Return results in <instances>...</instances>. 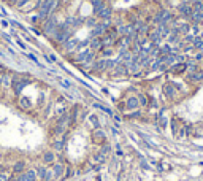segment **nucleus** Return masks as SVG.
Masks as SVG:
<instances>
[{"mask_svg":"<svg viewBox=\"0 0 203 181\" xmlns=\"http://www.w3.org/2000/svg\"><path fill=\"white\" fill-rule=\"evenodd\" d=\"M57 22L53 16H49L48 19H44V26H43V32L46 33V35H56L57 33Z\"/></svg>","mask_w":203,"mask_h":181,"instance_id":"f257e3e1","label":"nucleus"},{"mask_svg":"<svg viewBox=\"0 0 203 181\" xmlns=\"http://www.w3.org/2000/svg\"><path fill=\"white\" fill-rule=\"evenodd\" d=\"M26 84H27V81H26V80H19V78H13V81H11V87H13L14 94H19L21 91H22V87H26Z\"/></svg>","mask_w":203,"mask_h":181,"instance_id":"f03ea898","label":"nucleus"},{"mask_svg":"<svg viewBox=\"0 0 203 181\" xmlns=\"http://www.w3.org/2000/svg\"><path fill=\"white\" fill-rule=\"evenodd\" d=\"M186 70H187V62H178L176 65H173L170 72L174 73V75H178V73H184Z\"/></svg>","mask_w":203,"mask_h":181,"instance_id":"7ed1b4c3","label":"nucleus"},{"mask_svg":"<svg viewBox=\"0 0 203 181\" xmlns=\"http://www.w3.org/2000/svg\"><path fill=\"white\" fill-rule=\"evenodd\" d=\"M105 133L102 132V130H98V129H95V130L92 132V140H94V143H97V145H102L105 141Z\"/></svg>","mask_w":203,"mask_h":181,"instance_id":"20e7f679","label":"nucleus"},{"mask_svg":"<svg viewBox=\"0 0 203 181\" xmlns=\"http://www.w3.org/2000/svg\"><path fill=\"white\" fill-rule=\"evenodd\" d=\"M22 178H24V181H37V170L35 168H29V170H26L24 173H22Z\"/></svg>","mask_w":203,"mask_h":181,"instance_id":"39448f33","label":"nucleus"},{"mask_svg":"<svg viewBox=\"0 0 203 181\" xmlns=\"http://www.w3.org/2000/svg\"><path fill=\"white\" fill-rule=\"evenodd\" d=\"M140 106V102H138V97H129L126 100V108L127 110H137Z\"/></svg>","mask_w":203,"mask_h":181,"instance_id":"423d86ee","label":"nucleus"},{"mask_svg":"<svg viewBox=\"0 0 203 181\" xmlns=\"http://www.w3.org/2000/svg\"><path fill=\"white\" fill-rule=\"evenodd\" d=\"M53 172H54V175H56V178H60V176H64V172H65V167H64V164H60V162H57V164H53Z\"/></svg>","mask_w":203,"mask_h":181,"instance_id":"0eeeda50","label":"nucleus"},{"mask_svg":"<svg viewBox=\"0 0 203 181\" xmlns=\"http://www.w3.org/2000/svg\"><path fill=\"white\" fill-rule=\"evenodd\" d=\"M102 48V38H91V41H89V49H92L94 53H97L100 51Z\"/></svg>","mask_w":203,"mask_h":181,"instance_id":"6e6552de","label":"nucleus"},{"mask_svg":"<svg viewBox=\"0 0 203 181\" xmlns=\"http://www.w3.org/2000/svg\"><path fill=\"white\" fill-rule=\"evenodd\" d=\"M11 170H13V175H21V173H24V172H26V162H24V161L16 162Z\"/></svg>","mask_w":203,"mask_h":181,"instance_id":"1a4fd4ad","label":"nucleus"},{"mask_svg":"<svg viewBox=\"0 0 203 181\" xmlns=\"http://www.w3.org/2000/svg\"><path fill=\"white\" fill-rule=\"evenodd\" d=\"M187 81H192V83H201V81H203V72H194V73H189V75H187Z\"/></svg>","mask_w":203,"mask_h":181,"instance_id":"9d476101","label":"nucleus"},{"mask_svg":"<svg viewBox=\"0 0 203 181\" xmlns=\"http://www.w3.org/2000/svg\"><path fill=\"white\" fill-rule=\"evenodd\" d=\"M92 65H94L95 72H103V70H106V59H95Z\"/></svg>","mask_w":203,"mask_h":181,"instance_id":"9b49d317","label":"nucleus"},{"mask_svg":"<svg viewBox=\"0 0 203 181\" xmlns=\"http://www.w3.org/2000/svg\"><path fill=\"white\" fill-rule=\"evenodd\" d=\"M129 73V69L124 64H117L114 69H113V75H116V76H119V75H127Z\"/></svg>","mask_w":203,"mask_h":181,"instance_id":"f8f14e48","label":"nucleus"},{"mask_svg":"<svg viewBox=\"0 0 203 181\" xmlns=\"http://www.w3.org/2000/svg\"><path fill=\"white\" fill-rule=\"evenodd\" d=\"M64 48H65L67 51H75V49H78V40H76V38H70L68 41L64 43Z\"/></svg>","mask_w":203,"mask_h":181,"instance_id":"ddd939ff","label":"nucleus"},{"mask_svg":"<svg viewBox=\"0 0 203 181\" xmlns=\"http://www.w3.org/2000/svg\"><path fill=\"white\" fill-rule=\"evenodd\" d=\"M43 162L44 164H54L56 162V154L54 151H46L43 154Z\"/></svg>","mask_w":203,"mask_h":181,"instance_id":"4468645a","label":"nucleus"},{"mask_svg":"<svg viewBox=\"0 0 203 181\" xmlns=\"http://www.w3.org/2000/svg\"><path fill=\"white\" fill-rule=\"evenodd\" d=\"M78 106H73V110H71V113H70V119H68V126L70 127H73L75 126V122H76V119H78Z\"/></svg>","mask_w":203,"mask_h":181,"instance_id":"2eb2a0df","label":"nucleus"},{"mask_svg":"<svg viewBox=\"0 0 203 181\" xmlns=\"http://www.w3.org/2000/svg\"><path fill=\"white\" fill-rule=\"evenodd\" d=\"M163 94H165L168 99L174 97V86H173V84H167V86L163 87Z\"/></svg>","mask_w":203,"mask_h":181,"instance_id":"dca6fc26","label":"nucleus"},{"mask_svg":"<svg viewBox=\"0 0 203 181\" xmlns=\"http://www.w3.org/2000/svg\"><path fill=\"white\" fill-rule=\"evenodd\" d=\"M35 170H37V178L40 179V181H44V175H46V170H48V168H44L43 165H40L38 168H35Z\"/></svg>","mask_w":203,"mask_h":181,"instance_id":"f3484780","label":"nucleus"},{"mask_svg":"<svg viewBox=\"0 0 203 181\" xmlns=\"http://www.w3.org/2000/svg\"><path fill=\"white\" fill-rule=\"evenodd\" d=\"M64 143H65L64 138H62V140H56L53 143V149L54 151H62V149H64Z\"/></svg>","mask_w":203,"mask_h":181,"instance_id":"a211bd4d","label":"nucleus"},{"mask_svg":"<svg viewBox=\"0 0 203 181\" xmlns=\"http://www.w3.org/2000/svg\"><path fill=\"white\" fill-rule=\"evenodd\" d=\"M94 106H95V108H98V110H102V111H105L106 115H110V116L114 115V113H113V111L108 108V106H105V105H102V103H94Z\"/></svg>","mask_w":203,"mask_h":181,"instance_id":"6ab92c4d","label":"nucleus"},{"mask_svg":"<svg viewBox=\"0 0 203 181\" xmlns=\"http://www.w3.org/2000/svg\"><path fill=\"white\" fill-rule=\"evenodd\" d=\"M98 16H100V18H103V19H110V16H111V10H110L108 7H105V8L98 13Z\"/></svg>","mask_w":203,"mask_h":181,"instance_id":"aec40b11","label":"nucleus"},{"mask_svg":"<svg viewBox=\"0 0 203 181\" xmlns=\"http://www.w3.org/2000/svg\"><path fill=\"white\" fill-rule=\"evenodd\" d=\"M65 127L67 126H64V124H57L56 122V127H54V135H62L65 132Z\"/></svg>","mask_w":203,"mask_h":181,"instance_id":"412c9836","label":"nucleus"},{"mask_svg":"<svg viewBox=\"0 0 203 181\" xmlns=\"http://www.w3.org/2000/svg\"><path fill=\"white\" fill-rule=\"evenodd\" d=\"M57 81L60 83V86H62V87H65V89H71V81H68V80H62V78H57Z\"/></svg>","mask_w":203,"mask_h":181,"instance_id":"4be33fe9","label":"nucleus"},{"mask_svg":"<svg viewBox=\"0 0 203 181\" xmlns=\"http://www.w3.org/2000/svg\"><path fill=\"white\" fill-rule=\"evenodd\" d=\"M89 121H91V124L95 127V129H98V126H100V122H98V118L95 116V115H91L89 116Z\"/></svg>","mask_w":203,"mask_h":181,"instance_id":"5701e85b","label":"nucleus"},{"mask_svg":"<svg viewBox=\"0 0 203 181\" xmlns=\"http://www.w3.org/2000/svg\"><path fill=\"white\" fill-rule=\"evenodd\" d=\"M56 178V175L53 172V168H49V170H46V175H44V181H53Z\"/></svg>","mask_w":203,"mask_h":181,"instance_id":"b1692460","label":"nucleus"},{"mask_svg":"<svg viewBox=\"0 0 203 181\" xmlns=\"http://www.w3.org/2000/svg\"><path fill=\"white\" fill-rule=\"evenodd\" d=\"M0 86H5V87H10L11 86V81H10V76H7V75H3L2 76V84Z\"/></svg>","mask_w":203,"mask_h":181,"instance_id":"393cba45","label":"nucleus"},{"mask_svg":"<svg viewBox=\"0 0 203 181\" xmlns=\"http://www.w3.org/2000/svg\"><path fill=\"white\" fill-rule=\"evenodd\" d=\"M103 51H102V56H110L113 54V48L111 46H106V48H102Z\"/></svg>","mask_w":203,"mask_h":181,"instance_id":"a878e982","label":"nucleus"},{"mask_svg":"<svg viewBox=\"0 0 203 181\" xmlns=\"http://www.w3.org/2000/svg\"><path fill=\"white\" fill-rule=\"evenodd\" d=\"M94 161L95 162H105V154H102V152H100V154H95Z\"/></svg>","mask_w":203,"mask_h":181,"instance_id":"bb28decb","label":"nucleus"},{"mask_svg":"<svg viewBox=\"0 0 203 181\" xmlns=\"http://www.w3.org/2000/svg\"><path fill=\"white\" fill-rule=\"evenodd\" d=\"M29 2H32V0H18V2H16V7H18V8H24V5L29 3Z\"/></svg>","mask_w":203,"mask_h":181,"instance_id":"cd10ccee","label":"nucleus"},{"mask_svg":"<svg viewBox=\"0 0 203 181\" xmlns=\"http://www.w3.org/2000/svg\"><path fill=\"white\" fill-rule=\"evenodd\" d=\"M138 102H140V105H143V106L148 105V99H146L144 95H138Z\"/></svg>","mask_w":203,"mask_h":181,"instance_id":"c85d7f7f","label":"nucleus"},{"mask_svg":"<svg viewBox=\"0 0 203 181\" xmlns=\"http://www.w3.org/2000/svg\"><path fill=\"white\" fill-rule=\"evenodd\" d=\"M8 181H24V178H22V173H21V175H14V176H10Z\"/></svg>","mask_w":203,"mask_h":181,"instance_id":"c756f323","label":"nucleus"},{"mask_svg":"<svg viewBox=\"0 0 203 181\" xmlns=\"http://www.w3.org/2000/svg\"><path fill=\"white\" fill-rule=\"evenodd\" d=\"M181 14H186V16H190V10L187 7H183L181 8Z\"/></svg>","mask_w":203,"mask_h":181,"instance_id":"7c9ffc66","label":"nucleus"},{"mask_svg":"<svg viewBox=\"0 0 203 181\" xmlns=\"http://www.w3.org/2000/svg\"><path fill=\"white\" fill-rule=\"evenodd\" d=\"M141 116V111H138V110H135L132 115H129V118H140Z\"/></svg>","mask_w":203,"mask_h":181,"instance_id":"2f4dec72","label":"nucleus"},{"mask_svg":"<svg viewBox=\"0 0 203 181\" xmlns=\"http://www.w3.org/2000/svg\"><path fill=\"white\" fill-rule=\"evenodd\" d=\"M8 175H5V173H0V181H8Z\"/></svg>","mask_w":203,"mask_h":181,"instance_id":"473e14b6","label":"nucleus"},{"mask_svg":"<svg viewBox=\"0 0 203 181\" xmlns=\"http://www.w3.org/2000/svg\"><path fill=\"white\" fill-rule=\"evenodd\" d=\"M87 26H91V27H95V19H94V18L87 19Z\"/></svg>","mask_w":203,"mask_h":181,"instance_id":"72a5a7b5","label":"nucleus"},{"mask_svg":"<svg viewBox=\"0 0 203 181\" xmlns=\"http://www.w3.org/2000/svg\"><path fill=\"white\" fill-rule=\"evenodd\" d=\"M106 152H110V146L108 145H105L103 149H102V154H106Z\"/></svg>","mask_w":203,"mask_h":181,"instance_id":"f704fd0d","label":"nucleus"},{"mask_svg":"<svg viewBox=\"0 0 203 181\" xmlns=\"http://www.w3.org/2000/svg\"><path fill=\"white\" fill-rule=\"evenodd\" d=\"M0 24H2V27H5V29H7V27L10 26V24H8V21H7V19H2V21H0Z\"/></svg>","mask_w":203,"mask_h":181,"instance_id":"c9c22d12","label":"nucleus"},{"mask_svg":"<svg viewBox=\"0 0 203 181\" xmlns=\"http://www.w3.org/2000/svg\"><path fill=\"white\" fill-rule=\"evenodd\" d=\"M16 41H18V44H19V46H21L22 49H27V48H26V44H24V43H22L21 40H16Z\"/></svg>","mask_w":203,"mask_h":181,"instance_id":"e433bc0d","label":"nucleus"},{"mask_svg":"<svg viewBox=\"0 0 203 181\" xmlns=\"http://www.w3.org/2000/svg\"><path fill=\"white\" fill-rule=\"evenodd\" d=\"M32 32H33V33H35V35H38V37H40V35H41V32H40V30H38V29H32Z\"/></svg>","mask_w":203,"mask_h":181,"instance_id":"4c0bfd02","label":"nucleus"},{"mask_svg":"<svg viewBox=\"0 0 203 181\" xmlns=\"http://www.w3.org/2000/svg\"><path fill=\"white\" fill-rule=\"evenodd\" d=\"M71 173H73V172L68 168V170H67V173H65V178H70V176H71Z\"/></svg>","mask_w":203,"mask_h":181,"instance_id":"58836bf2","label":"nucleus"},{"mask_svg":"<svg viewBox=\"0 0 203 181\" xmlns=\"http://www.w3.org/2000/svg\"><path fill=\"white\" fill-rule=\"evenodd\" d=\"M2 72H5V67H3V65H0V73H2Z\"/></svg>","mask_w":203,"mask_h":181,"instance_id":"ea45409f","label":"nucleus"},{"mask_svg":"<svg viewBox=\"0 0 203 181\" xmlns=\"http://www.w3.org/2000/svg\"><path fill=\"white\" fill-rule=\"evenodd\" d=\"M10 2H14V3H16V2H18V0H10Z\"/></svg>","mask_w":203,"mask_h":181,"instance_id":"a19ab883","label":"nucleus"},{"mask_svg":"<svg viewBox=\"0 0 203 181\" xmlns=\"http://www.w3.org/2000/svg\"><path fill=\"white\" fill-rule=\"evenodd\" d=\"M0 84H2V75H0Z\"/></svg>","mask_w":203,"mask_h":181,"instance_id":"79ce46f5","label":"nucleus"},{"mask_svg":"<svg viewBox=\"0 0 203 181\" xmlns=\"http://www.w3.org/2000/svg\"><path fill=\"white\" fill-rule=\"evenodd\" d=\"M95 2H97V0H92V3H95Z\"/></svg>","mask_w":203,"mask_h":181,"instance_id":"37998d69","label":"nucleus"}]
</instances>
